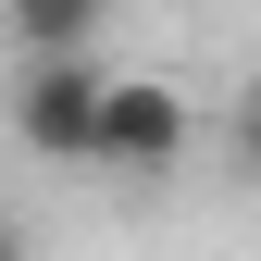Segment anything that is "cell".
<instances>
[{"label":"cell","instance_id":"cell-5","mask_svg":"<svg viewBox=\"0 0 261 261\" xmlns=\"http://www.w3.org/2000/svg\"><path fill=\"white\" fill-rule=\"evenodd\" d=\"M0 261H38V237H25V212H0Z\"/></svg>","mask_w":261,"mask_h":261},{"label":"cell","instance_id":"cell-3","mask_svg":"<svg viewBox=\"0 0 261 261\" xmlns=\"http://www.w3.org/2000/svg\"><path fill=\"white\" fill-rule=\"evenodd\" d=\"M112 0H0V38H13V62H62V50H100Z\"/></svg>","mask_w":261,"mask_h":261},{"label":"cell","instance_id":"cell-2","mask_svg":"<svg viewBox=\"0 0 261 261\" xmlns=\"http://www.w3.org/2000/svg\"><path fill=\"white\" fill-rule=\"evenodd\" d=\"M100 87H112V62H100V50L13 62V100H0L13 149H25V162H87V137H100Z\"/></svg>","mask_w":261,"mask_h":261},{"label":"cell","instance_id":"cell-1","mask_svg":"<svg viewBox=\"0 0 261 261\" xmlns=\"http://www.w3.org/2000/svg\"><path fill=\"white\" fill-rule=\"evenodd\" d=\"M199 137V112H187L174 75H112L100 87V137H87V174H124V187H162Z\"/></svg>","mask_w":261,"mask_h":261},{"label":"cell","instance_id":"cell-4","mask_svg":"<svg viewBox=\"0 0 261 261\" xmlns=\"http://www.w3.org/2000/svg\"><path fill=\"white\" fill-rule=\"evenodd\" d=\"M237 162L261 174V75H249V100H237Z\"/></svg>","mask_w":261,"mask_h":261}]
</instances>
